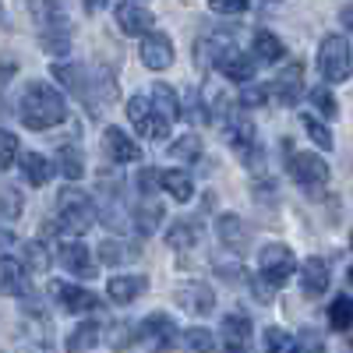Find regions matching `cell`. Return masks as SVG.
<instances>
[{
	"label": "cell",
	"instance_id": "obj_6",
	"mask_svg": "<svg viewBox=\"0 0 353 353\" xmlns=\"http://www.w3.org/2000/svg\"><path fill=\"white\" fill-rule=\"evenodd\" d=\"M128 121L138 128L141 138H166V134H170V124L156 113L152 96H141V92L131 96V99H128Z\"/></svg>",
	"mask_w": 353,
	"mask_h": 353
},
{
	"label": "cell",
	"instance_id": "obj_50",
	"mask_svg": "<svg viewBox=\"0 0 353 353\" xmlns=\"http://www.w3.org/2000/svg\"><path fill=\"white\" fill-rule=\"evenodd\" d=\"M350 279H353V269H350Z\"/></svg>",
	"mask_w": 353,
	"mask_h": 353
},
{
	"label": "cell",
	"instance_id": "obj_15",
	"mask_svg": "<svg viewBox=\"0 0 353 353\" xmlns=\"http://www.w3.org/2000/svg\"><path fill=\"white\" fill-rule=\"evenodd\" d=\"M0 279H4V293L8 297H32V286H28V269L14 258V254H4L0 258Z\"/></svg>",
	"mask_w": 353,
	"mask_h": 353
},
{
	"label": "cell",
	"instance_id": "obj_46",
	"mask_svg": "<svg viewBox=\"0 0 353 353\" xmlns=\"http://www.w3.org/2000/svg\"><path fill=\"white\" fill-rule=\"evenodd\" d=\"M85 8H88V11H96V8H103V0H85Z\"/></svg>",
	"mask_w": 353,
	"mask_h": 353
},
{
	"label": "cell",
	"instance_id": "obj_47",
	"mask_svg": "<svg viewBox=\"0 0 353 353\" xmlns=\"http://www.w3.org/2000/svg\"><path fill=\"white\" fill-rule=\"evenodd\" d=\"M226 353H244L241 346H226Z\"/></svg>",
	"mask_w": 353,
	"mask_h": 353
},
{
	"label": "cell",
	"instance_id": "obj_13",
	"mask_svg": "<svg viewBox=\"0 0 353 353\" xmlns=\"http://www.w3.org/2000/svg\"><path fill=\"white\" fill-rule=\"evenodd\" d=\"M216 237H219V244H223L226 251H233V254H248V251H251V230L244 226L241 216H233V212H223V216L216 219Z\"/></svg>",
	"mask_w": 353,
	"mask_h": 353
},
{
	"label": "cell",
	"instance_id": "obj_5",
	"mask_svg": "<svg viewBox=\"0 0 353 353\" xmlns=\"http://www.w3.org/2000/svg\"><path fill=\"white\" fill-rule=\"evenodd\" d=\"M286 166H290V176L304 191H314V194L325 191V184H329V163L321 156H314V152H293Z\"/></svg>",
	"mask_w": 353,
	"mask_h": 353
},
{
	"label": "cell",
	"instance_id": "obj_3",
	"mask_svg": "<svg viewBox=\"0 0 353 353\" xmlns=\"http://www.w3.org/2000/svg\"><path fill=\"white\" fill-rule=\"evenodd\" d=\"M297 272H301L297 254H293L286 244H265V248L258 251V276H261V279H269L276 290L286 286Z\"/></svg>",
	"mask_w": 353,
	"mask_h": 353
},
{
	"label": "cell",
	"instance_id": "obj_4",
	"mask_svg": "<svg viewBox=\"0 0 353 353\" xmlns=\"http://www.w3.org/2000/svg\"><path fill=\"white\" fill-rule=\"evenodd\" d=\"M318 71L329 85L332 81H346L353 71V50L343 36H325L318 46Z\"/></svg>",
	"mask_w": 353,
	"mask_h": 353
},
{
	"label": "cell",
	"instance_id": "obj_45",
	"mask_svg": "<svg viewBox=\"0 0 353 353\" xmlns=\"http://www.w3.org/2000/svg\"><path fill=\"white\" fill-rule=\"evenodd\" d=\"M251 290L258 293V301H261V304H272V290H276V286H272L269 279H261V276L251 279Z\"/></svg>",
	"mask_w": 353,
	"mask_h": 353
},
{
	"label": "cell",
	"instance_id": "obj_21",
	"mask_svg": "<svg viewBox=\"0 0 353 353\" xmlns=\"http://www.w3.org/2000/svg\"><path fill=\"white\" fill-rule=\"evenodd\" d=\"M149 96H152L156 113L163 117L166 124H173V121H181V117H184V110H181V103H184V99H176V88H170L166 81H156Z\"/></svg>",
	"mask_w": 353,
	"mask_h": 353
},
{
	"label": "cell",
	"instance_id": "obj_44",
	"mask_svg": "<svg viewBox=\"0 0 353 353\" xmlns=\"http://www.w3.org/2000/svg\"><path fill=\"white\" fill-rule=\"evenodd\" d=\"M265 96H269V88H265V85H248L244 92H241V106H244V110L261 106V103H265Z\"/></svg>",
	"mask_w": 353,
	"mask_h": 353
},
{
	"label": "cell",
	"instance_id": "obj_49",
	"mask_svg": "<svg viewBox=\"0 0 353 353\" xmlns=\"http://www.w3.org/2000/svg\"><path fill=\"white\" fill-rule=\"evenodd\" d=\"M269 4H279V0H269Z\"/></svg>",
	"mask_w": 353,
	"mask_h": 353
},
{
	"label": "cell",
	"instance_id": "obj_41",
	"mask_svg": "<svg viewBox=\"0 0 353 353\" xmlns=\"http://www.w3.org/2000/svg\"><path fill=\"white\" fill-rule=\"evenodd\" d=\"M18 159H21V152H18V138H14V131H4V152H0V170H11Z\"/></svg>",
	"mask_w": 353,
	"mask_h": 353
},
{
	"label": "cell",
	"instance_id": "obj_36",
	"mask_svg": "<svg viewBox=\"0 0 353 353\" xmlns=\"http://www.w3.org/2000/svg\"><path fill=\"white\" fill-rule=\"evenodd\" d=\"M265 353H301V346L283 329H265Z\"/></svg>",
	"mask_w": 353,
	"mask_h": 353
},
{
	"label": "cell",
	"instance_id": "obj_39",
	"mask_svg": "<svg viewBox=\"0 0 353 353\" xmlns=\"http://www.w3.org/2000/svg\"><path fill=\"white\" fill-rule=\"evenodd\" d=\"M134 188H138L141 198H149L156 188H163V170H156V166H141L138 176H134Z\"/></svg>",
	"mask_w": 353,
	"mask_h": 353
},
{
	"label": "cell",
	"instance_id": "obj_18",
	"mask_svg": "<svg viewBox=\"0 0 353 353\" xmlns=\"http://www.w3.org/2000/svg\"><path fill=\"white\" fill-rule=\"evenodd\" d=\"M301 290H304V297H321V293L329 290V265L325 258H307L301 265Z\"/></svg>",
	"mask_w": 353,
	"mask_h": 353
},
{
	"label": "cell",
	"instance_id": "obj_14",
	"mask_svg": "<svg viewBox=\"0 0 353 353\" xmlns=\"http://www.w3.org/2000/svg\"><path fill=\"white\" fill-rule=\"evenodd\" d=\"M272 96L279 106H297L304 96V68L301 64H290L279 71V78L272 81Z\"/></svg>",
	"mask_w": 353,
	"mask_h": 353
},
{
	"label": "cell",
	"instance_id": "obj_12",
	"mask_svg": "<svg viewBox=\"0 0 353 353\" xmlns=\"http://www.w3.org/2000/svg\"><path fill=\"white\" fill-rule=\"evenodd\" d=\"M173 297H176V304H181L184 311H191V314H212V307H216L212 286L209 283H198V279L181 283V286L173 290Z\"/></svg>",
	"mask_w": 353,
	"mask_h": 353
},
{
	"label": "cell",
	"instance_id": "obj_10",
	"mask_svg": "<svg viewBox=\"0 0 353 353\" xmlns=\"http://www.w3.org/2000/svg\"><path fill=\"white\" fill-rule=\"evenodd\" d=\"M57 258H61V265H64L71 276H78V279H96L99 276V269H96L92 254H88V248L81 241H74V237L57 244Z\"/></svg>",
	"mask_w": 353,
	"mask_h": 353
},
{
	"label": "cell",
	"instance_id": "obj_30",
	"mask_svg": "<svg viewBox=\"0 0 353 353\" xmlns=\"http://www.w3.org/2000/svg\"><path fill=\"white\" fill-rule=\"evenodd\" d=\"M53 78L61 81L68 92H88V78H85V71L74 68V64H53Z\"/></svg>",
	"mask_w": 353,
	"mask_h": 353
},
{
	"label": "cell",
	"instance_id": "obj_40",
	"mask_svg": "<svg viewBox=\"0 0 353 353\" xmlns=\"http://www.w3.org/2000/svg\"><path fill=\"white\" fill-rule=\"evenodd\" d=\"M138 339V325H131V321H113V329H110V346L113 350H124Z\"/></svg>",
	"mask_w": 353,
	"mask_h": 353
},
{
	"label": "cell",
	"instance_id": "obj_11",
	"mask_svg": "<svg viewBox=\"0 0 353 353\" xmlns=\"http://www.w3.org/2000/svg\"><path fill=\"white\" fill-rule=\"evenodd\" d=\"M138 57H141V64L149 68V71H166L173 64L176 50H173V43H170L166 32H149V36L138 43Z\"/></svg>",
	"mask_w": 353,
	"mask_h": 353
},
{
	"label": "cell",
	"instance_id": "obj_8",
	"mask_svg": "<svg viewBox=\"0 0 353 353\" xmlns=\"http://www.w3.org/2000/svg\"><path fill=\"white\" fill-rule=\"evenodd\" d=\"M138 343L149 346V350H170L176 343L173 318L163 314V311H156V314H149L145 321H138Z\"/></svg>",
	"mask_w": 353,
	"mask_h": 353
},
{
	"label": "cell",
	"instance_id": "obj_28",
	"mask_svg": "<svg viewBox=\"0 0 353 353\" xmlns=\"http://www.w3.org/2000/svg\"><path fill=\"white\" fill-rule=\"evenodd\" d=\"M223 336H226V346H244L251 339V321L244 314H226L223 318Z\"/></svg>",
	"mask_w": 353,
	"mask_h": 353
},
{
	"label": "cell",
	"instance_id": "obj_9",
	"mask_svg": "<svg viewBox=\"0 0 353 353\" xmlns=\"http://www.w3.org/2000/svg\"><path fill=\"white\" fill-rule=\"evenodd\" d=\"M113 18H117V25H121V32L124 36H149V32H156V18L149 14V8L145 4H138V0H121V4L113 8Z\"/></svg>",
	"mask_w": 353,
	"mask_h": 353
},
{
	"label": "cell",
	"instance_id": "obj_17",
	"mask_svg": "<svg viewBox=\"0 0 353 353\" xmlns=\"http://www.w3.org/2000/svg\"><path fill=\"white\" fill-rule=\"evenodd\" d=\"M103 152H106L113 163H134V159L141 156L138 141H131L121 128H106V131H103Z\"/></svg>",
	"mask_w": 353,
	"mask_h": 353
},
{
	"label": "cell",
	"instance_id": "obj_43",
	"mask_svg": "<svg viewBox=\"0 0 353 353\" xmlns=\"http://www.w3.org/2000/svg\"><path fill=\"white\" fill-rule=\"evenodd\" d=\"M251 0H209V8L216 14H244Z\"/></svg>",
	"mask_w": 353,
	"mask_h": 353
},
{
	"label": "cell",
	"instance_id": "obj_51",
	"mask_svg": "<svg viewBox=\"0 0 353 353\" xmlns=\"http://www.w3.org/2000/svg\"><path fill=\"white\" fill-rule=\"evenodd\" d=\"M103 4H110V0H103Z\"/></svg>",
	"mask_w": 353,
	"mask_h": 353
},
{
	"label": "cell",
	"instance_id": "obj_23",
	"mask_svg": "<svg viewBox=\"0 0 353 353\" xmlns=\"http://www.w3.org/2000/svg\"><path fill=\"white\" fill-rule=\"evenodd\" d=\"M251 53H254V61H261V64H279L283 61V43H279V36L276 32H269V28H258V32L251 36Z\"/></svg>",
	"mask_w": 353,
	"mask_h": 353
},
{
	"label": "cell",
	"instance_id": "obj_19",
	"mask_svg": "<svg viewBox=\"0 0 353 353\" xmlns=\"http://www.w3.org/2000/svg\"><path fill=\"white\" fill-rule=\"evenodd\" d=\"M18 170H21V181H25L28 188H43V184H50V176H53L57 166H53L43 152H21Z\"/></svg>",
	"mask_w": 353,
	"mask_h": 353
},
{
	"label": "cell",
	"instance_id": "obj_32",
	"mask_svg": "<svg viewBox=\"0 0 353 353\" xmlns=\"http://www.w3.org/2000/svg\"><path fill=\"white\" fill-rule=\"evenodd\" d=\"M194 241H198L194 223H173V226L166 230V244H170L173 251H188V248H194Z\"/></svg>",
	"mask_w": 353,
	"mask_h": 353
},
{
	"label": "cell",
	"instance_id": "obj_2",
	"mask_svg": "<svg viewBox=\"0 0 353 353\" xmlns=\"http://www.w3.org/2000/svg\"><path fill=\"white\" fill-rule=\"evenodd\" d=\"M99 219V201L88 198L81 188L68 184L57 194V226L64 230V237H81L96 226Z\"/></svg>",
	"mask_w": 353,
	"mask_h": 353
},
{
	"label": "cell",
	"instance_id": "obj_24",
	"mask_svg": "<svg viewBox=\"0 0 353 353\" xmlns=\"http://www.w3.org/2000/svg\"><path fill=\"white\" fill-rule=\"evenodd\" d=\"M159 223H163V205L152 198H141V205H134V233L149 237L159 230Z\"/></svg>",
	"mask_w": 353,
	"mask_h": 353
},
{
	"label": "cell",
	"instance_id": "obj_48",
	"mask_svg": "<svg viewBox=\"0 0 353 353\" xmlns=\"http://www.w3.org/2000/svg\"><path fill=\"white\" fill-rule=\"evenodd\" d=\"M350 248H353V233H350Z\"/></svg>",
	"mask_w": 353,
	"mask_h": 353
},
{
	"label": "cell",
	"instance_id": "obj_42",
	"mask_svg": "<svg viewBox=\"0 0 353 353\" xmlns=\"http://www.w3.org/2000/svg\"><path fill=\"white\" fill-rule=\"evenodd\" d=\"M18 216H21V194H18V188L8 184V188H4V219L14 223Z\"/></svg>",
	"mask_w": 353,
	"mask_h": 353
},
{
	"label": "cell",
	"instance_id": "obj_1",
	"mask_svg": "<svg viewBox=\"0 0 353 353\" xmlns=\"http://www.w3.org/2000/svg\"><path fill=\"white\" fill-rule=\"evenodd\" d=\"M18 121L28 131H50L57 124L68 121V99L57 85L50 81H32L21 88V99H18Z\"/></svg>",
	"mask_w": 353,
	"mask_h": 353
},
{
	"label": "cell",
	"instance_id": "obj_27",
	"mask_svg": "<svg viewBox=\"0 0 353 353\" xmlns=\"http://www.w3.org/2000/svg\"><path fill=\"white\" fill-rule=\"evenodd\" d=\"M134 254H138V248H128V241H121V237H110V241L99 244L103 265H124V261H131Z\"/></svg>",
	"mask_w": 353,
	"mask_h": 353
},
{
	"label": "cell",
	"instance_id": "obj_20",
	"mask_svg": "<svg viewBox=\"0 0 353 353\" xmlns=\"http://www.w3.org/2000/svg\"><path fill=\"white\" fill-rule=\"evenodd\" d=\"M145 290H149V279L145 276H113L106 283V297L113 304H131L134 297H141Z\"/></svg>",
	"mask_w": 353,
	"mask_h": 353
},
{
	"label": "cell",
	"instance_id": "obj_16",
	"mask_svg": "<svg viewBox=\"0 0 353 353\" xmlns=\"http://www.w3.org/2000/svg\"><path fill=\"white\" fill-rule=\"evenodd\" d=\"M28 14H32V21L43 28V32L68 28V8H64V0H28Z\"/></svg>",
	"mask_w": 353,
	"mask_h": 353
},
{
	"label": "cell",
	"instance_id": "obj_35",
	"mask_svg": "<svg viewBox=\"0 0 353 353\" xmlns=\"http://www.w3.org/2000/svg\"><path fill=\"white\" fill-rule=\"evenodd\" d=\"M39 46H43L50 57H68V53H71V32H68V28L43 32V36H39Z\"/></svg>",
	"mask_w": 353,
	"mask_h": 353
},
{
	"label": "cell",
	"instance_id": "obj_52",
	"mask_svg": "<svg viewBox=\"0 0 353 353\" xmlns=\"http://www.w3.org/2000/svg\"><path fill=\"white\" fill-rule=\"evenodd\" d=\"M138 4H145V0H138Z\"/></svg>",
	"mask_w": 353,
	"mask_h": 353
},
{
	"label": "cell",
	"instance_id": "obj_7",
	"mask_svg": "<svg viewBox=\"0 0 353 353\" xmlns=\"http://www.w3.org/2000/svg\"><path fill=\"white\" fill-rule=\"evenodd\" d=\"M50 297H53L57 307L68 311V314H85V311L99 307L96 293H88L85 286H74V283H64V279H53L50 283Z\"/></svg>",
	"mask_w": 353,
	"mask_h": 353
},
{
	"label": "cell",
	"instance_id": "obj_33",
	"mask_svg": "<svg viewBox=\"0 0 353 353\" xmlns=\"http://www.w3.org/2000/svg\"><path fill=\"white\" fill-rule=\"evenodd\" d=\"M181 343H184V350H188V353H212V350H216L212 332H209V329H201V325H194V329L181 332Z\"/></svg>",
	"mask_w": 353,
	"mask_h": 353
},
{
	"label": "cell",
	"instance_id": "obj_22",
	"mask_svg": "<svg viewBox=\"0 0 353 353\" xmlns=\"http://www.w3.org/2000/svg\"><path fill=\"white\" fill-rule=\"evenodd\" d=\"M163 191L173 198V201H191L194 198V176L188 173V170H176V166H170V170H163Z\"/></svg>",
	"mask_w": 353,
	"mask_h": 353
},
{
	"label": "cell",
	"instance_id": "obj_25",
	"mask_svg": "<svg viewBox=\"0 0 353 353\" xmlns=\"http://www.w3.org/2000/svg\"><path fill=\"white\" fill-rule=\"evenodd\" d=\"M99 343V321H81V325H74V332L68 336L64 350L68 353H88Z\"/></svg>",
	"mask_w": 353,
	"mask_h": 353
},
{
	"label": "cell",
	"instance_id": "obj_34",
	"mask_svg": "<svg viewBox=\"0 0 353 353\" xmlns=\"http://www.w3.org/2000/svg\"><path fill=\"white\" fill-rule=\"evenodd\" d=\"M311 106H314L321 117H325V121L339 117V103H336V96H332L329 85H314V88H311Z\"/></svg>",
	"mask_w": 353,
	"mask_h": 353
},
{
	"label": "cell",
	"instance_id": "obj_38",
	"mask_svg": "<svg viewBox=\"0 0 353 353\" xmlns=\"http://www.w3.org/2000/svg\"><path fill=\"white\" fill-rule=\"evenodd\" d=\"M170 156L184 159V163H194V159L201 156V138H198V134H184V138L170 141Z\"/></svg>",
	"mask_w": 353,
	"mask_h": 353
},
{
	"label": "cell",
	"instance_id": "obj_31",
	"mask_svg": "<svg viewBox=\"0 0 353 353\" xmlns=\"http://www.w3.org/2000/svg\"><path fill=\"white\" fill-rule=\"evenodd\" d=\"M57 166H61V173L68 176V181H81L85 176V159H81V152L74 149V145H64V149L57 152Z\"/></svg>",
	"mask_w": 353,
	"mask_h": 353
},
{
	"label": "cell",
	"instance_id": "obj_26",
	"mask_svg": "<svg viewBox=\"0 0 353 353\" xmlns=\"http://www.w3.org/2000/svg\"><path fill=\"white\" fill-rule=\"evenodd\" d=\"M50 261H53V251L46 248V241H28L21 248V265L28 272H46Z\"/></svg>",
	"mask_w": 353,
	"mask_h": 353
},
{
	"label": "cell",
	"instance_id": "obj_29",
	"mask_svg": "<svg viewBox=\"0 0 353 353\" xmlns=\"http://www.w3.org/2000/svg\"><path fill=\"white\" fill-rule=\"evenodd\" d=\"M329 325L336 332H350L353 329V297H336L329 304Z\"/></svg>",
	"mask_w": 353,
	"mask_h": 353
},
{
	"label": "cell",
	"instance_id": "obj_37",
	"mask_svg": "<svg viewBox=\"0 0 353 353\" xmlns=\"http://www.w3.org/2000/svg\"><path fill=\"white\" fill-rule=\"evenodd\" d=\"M301 124H304V131H307V138H311V141L318 145V149H321V152H329V149H332V131H329L325 124H321V121H314V117H311V113H304V117H301Z\"/></svg>",
	"mask_w": 353,
	"mask_h": 353
}]
</instances>
